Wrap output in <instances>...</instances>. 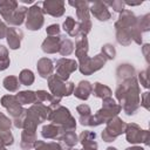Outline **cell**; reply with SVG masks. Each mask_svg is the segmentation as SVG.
<instances>
[{
  "label": "cell",
  "mask_w": 150,
  "mask_h": 150,
  "mask_svg": "<svg viewBox=\"0 0 150 150\" xmlns=\"http://www.w3.org/2000/svg\"><path fill=\"white\" fill-rule=\"evenodd\" d=\"M149 75H148V69L145 70H142L139 74H138V80L142 84V87L144 88H149V80H148Z\"/></svg>",
  "instance_id": "obj_44"
},
{
  "label": "cell",
  "mask_w": 150,
  "mask_h": 150,
  "mask_svg": "<svg viewBox=\"0 0 150 150\" xmlns=\"http://www.w3.org/2000/svg\"><path fill=\"white\" fill-rule=\"evenodd\" d=\"M48 88L54 97L61 100L63 96L71 95L75 89V86L71 81H63L54 74L48 77Z\"/></svg>",
  "instance_id": "obj_7"
},
{
  "label": "cell",
  "mask_w": 150,
  "mask_h": 150,
  "mask_svg": "<svg viewBox=\"0 0 150 150\" xmlns=\"http://www.w3.org/2000/svg\"><path fill=\"white\" fill-rule=\"evenodd\" d=\"M43 14H49L54 18H60L63 15L66 7L64 1L62 0H46L41 2Z\"/></svg>",
  "instance_id": "obj_14"
},
{
  "label": "cell",
  "mask_w": 150,
  "mask_h": 150,
  "mask_svg": "<svg viewBox=\"0 0 150 150\" xmlns=\"http://www.w3.org/2000/svg\"><path fill=\"white\" fill-rule=\"evenodd\" d=\"M7 26H6V23L4 22V21H1L0 20V39H4V38H6V32H7Z\"/></svg>",
  "instance_id": "obj_47"
},
{
  "label": "cell",
  "mask_w": 150,
  "mask_h": 150,
  "mask_svg": "<svg viewBox=\"0 0 150 150\" xmlns=\"http://www.w3.org/2000/svg\"><path fill=\"white\" fill-rule=\"evenodd\" d=\"M0 150H7V149H6V144H5V142H4L2 137H1V135H0Z\"/></svg>",
  "instance_id": "obj_50"
},
{
  "label": "cell",
  "mask_w": 150,
  "mask_h": 150,
  "mask_svg": "<svg viewBox=\"0 0 150 150\" xmlns=\"http://www.w3.org/2000/svg\"><path fill=\"white\" fill-rule=\"evenodd\" d=\"M36 94V101L38 103H60L61 100L60 98H56L54 97L52 94L47 93L46 90H36L35 91Z\"/></svg>",
  "instance_id": "obj_33"
},
{
  "label": "cell",
  "mask_w": 150,
  "mask_h": 150,
  "mask_svg": "<svg viewBox=\"0 0 150 150\" xmlns=\"http://www.w3.org/2000/svg\"><path fill=\"white\" fill-rule=\"evenodd\" d=\"M18 7L19 4L15 0H0V15L5 20V22L9 20V18Z\"/></svg>",
  "instance_id": "obj_22"
},
{
  "label": "cell",
  "mask_w": 150,
  "mask_h": 150,
  "mask_svg": "<svg viewBox=\"0 0 150 150\" xmlns=\"http://www.w3.org/2000/svg\"><path fill=\"white\" fill-rule=\"evenodd\" d=\"M76 111L80 115V123L82 125H88L89 120H90V116H91V109H90V107L88 104H84L83 103V104L77 105Z\"/></svg>",
  "instance_id": "obj_31"
},
{
  "label": "cell",
  "mask_w": 150,
  "mask_h": 150,
  "mask_svg": "<svg viewBox=\"0 0 150 150\" xmlns=\"http://www.w3.org/2000/svg\"><path fill=\"white\" fill-rule=\"evenodd\" d=\"M91 94H94L95 97H98V98L104 100V98H107V97H111L112 91H111V89H110L108 86L102 84V83H100V82H95L94 86H93V91H91Z\"/></svg>",
  "instance_id": "obj_30"
},
{
  "label": "cell",
  "mask_w": 150,
  "mask_h": 150,
  "mask_svg": "<svg viewBox=\"0 0 150 150\" xmlns=\"http://www.w3.org/2000/svg\"><path fill=\"white\" fill-rule=\"evenodd\" d=\"M139 94H141V90H139V86L136 76H132L118 82V86L115 91V96L121 103L120 105L125 112V115L131 116L137 112L141 105Z\"/></svg>",
  "instance_id": "obj_1"
},
{
  "label": "cell",
  "mask_w": 150,
  "mask_h": 150,
  "mask_svg": "<svg viewBox=\"0 0 150 150\" xmlns=\"http://www.w3.org/2000/svg\"><path fill=\"white\" fill-rule=\"evenodd\" d=\"M125 150H144V148L138 146V145H134V146H129V148H127Z\"/></svg>",
  "instance_id": "obj_49"
},
{
  "label": "cell",
  "mask_w": 150,
  "mask_h": 150,
  "mask_svg": "<svg viewBox=\"0 0 150 150\" xmlns=\"http://www.w3.org/2000/svg\"><path fill=\"white\" fill-rule=\"evenodd\" d=\"M47 120L50 121L52 124L57 125L62 131L76 129V121L70 114L69 109L61 105L60 103H50L48 105Z\"/></svg>",
  "instance_id": "obj_3"
},
{
  "label": "cell",
  "mask_w": 150,
  "mask_h": 150,
  "mask_svg": "<svg viewBox=\"0 0 150 150\" xmlns=\"http://www.w3.org/2000/svg\"><path fill=\"white\" fill-rule=\"evenodd\" d=\"M59 141L63 150H71L77 144L79 137L74 130H67L61 132V135L59 136Z\"/></svg>",
  "instance_id": "obj_18"
},
{
  "label": "cell",
  "mask_w": 150,
  "mask_h": 150,
  "mask_svg": "<svg viewBox=\"0 0 150 150\" xmlns=\"http://www.w3.org/2000/svg\"><path fill=\"white\" fill-rule=\"evenodd\" d=\"M61 38H62V35L46 38L43 40L42 45H41V49L46 54H55V53H59V50H60V43H61Z\"/></svg>",
  "instance_id": "obj_20"
},
{
  "label": "cell",
  "mask_w": 150,
  "mask_h": 150,
  "mask_svg": "<svg viewBox=\"0 0 150 150\" xmlns=\"http://www.w3.org/2000/svg\"><path fill=\"white\" fill-rule=\"evenodd\" d=\"M23 117H25V112L21 116H19L18 118H14L13 120V124H14L15 128H18V129H22L23 128Z\"/></svg>",
  "instance_id": "obj_46"
},
{
  "label": "cell",
  "mask_w": 150,
  "mask_h": 150,
  "mask_svg": "<svg viewBox=\"0 0 150 150\" xmlns=\"http://www.w3.org/2000/svg\"><path fill=\"white\" fill-rule=\"evenodd\" d=\"M35 142H36V132H32V131H27V130H23L22 131L20 146L23 150H30V149H33Z\"/></svg>",
  "instance_id": "obj_27"
},
{
  "label": "cell",
  "mask_w": 150,
  "mask_h": 150,
  "mask_svg": "<svg viewBox=\"0 0 150 150\" xmlns=\"http://www.w3.org/2000/svg\"><path fill=\"white\" fill-rule=\"evenodd\" d=\"M149 49H150V45L149 43H145L144 46H143V48H142V50H143V54H144V56H145V60L149 62Z\"/></svg>",
  "instance_id": "obj_48"
},
{
  "label": "cell",
  "mask_w": 150,
  "mask_h": 150,
  "mask_svg": "<svg viewBox=\"0 0 150 150\" xmlns=\"http://www.w3.org/2000/svg\"><path fill=\"white\" fill-rule=\"evenodd\" d=\"M48 117V105L43 103H34L25 111L23 130L36 132V128L40 123L45 122Z\"/></svg>",
  "instance_id": "obj_5"
},
{
  "label": "cell",
  "mask_w": 150,
  "mask_h": 150,
  "mask_svg": "<svg viewBox=\"0 0 150 150\" xmlns=\"http://www.w3.org/2000/svg\"><path fill=\"white\" fill-rule=\"evenodd\" d=\"M2 86L6 90H8L9 93H15L19 90V87H20V82H19V79L16 76H6L2 81Z\"/></svg>",
  "instance_id": "obj_32"
},
{
  "label": "cell",
  "mask_w": 150,
  "mask_h": 150,
  "mask_svg": "<svg viewBox=\"0 0 150 150\" xmlns=\"http://www.w3.org/2000/svg\"><path fill=\"white\" fill-rule=\"evenodd\" d=\"M74 52V42L70 39H67L64 35L61 38V43H60V50L59 53L62 56H68Z\"/></svg>",
  "instance_id": "obj_34"
},
{
  "label": "cell",
  "mask_w": 150,
  "mask_h": 150,
  "mask_svg": "<svg viewBox=\"0 0 150 150\" xmlns=\"http://www.w3.org/2000/svg\"><path fill=\"white\" fill-rule=\"evenodd\" d=\"M88 50H89V43L88 39L84 35L79 36L76 43H75V55L77 57V63L83 62L86 59H88Z\"/></svg>",
  "instance_id": "obj_17"
},
{
  "label": "cell",
  "mask_w": 150,
  "mask_h": 150,
  "mask_svg": "<svg viewBox=\"0 0 150 150\" xmlns=\"http://www.w3.org/2000/svg\"><path fill=\"white\" fill-rule=\"evenodd\" d=\"M63 29L66 30V33L70 36H75L79 38L81 36L80 34V27H79V22L75 21V19L73 16H67L64 22H63Z\"/></svg>",
  "instance_id": "obj_26"
},
{
  "label": "cell",
  "mask_w": 150,
  "mask_h": 150,
  "mask_svg": "<svg viewBox=\"0 0 150 150\" xmlns=\"http://www.w3.org/2000/svg\"><path fill=\"white\" fill-rule=\"evenodd\" d=\"M19 82L20 84H23V86H32L34 83V80H35V76L33 74L32 70L29 69H22L19 74Z\"/></svg>",
  "instance_id": "obj_36"
},
{
  "label": "cell",
  "mask_w": 150,
  "mask_h": 150,
  "mask_svg": "<svg viewBox=\"0 0 150 150\" xmlns=\"http://www.w3.org/2000/svg\"><path fill=\"white\" fill-rule=\"evenodd\" d=\"M23 39V33L21 29L15 27H8L6 32V40L11 49H18L20 48L21 41Z\"/></svg>",
  "instance_id": "obj_16"
},
{
  "label": "cell",
  "mask_w": 150,
  "mask_h": 150,
  "mask_svg": "<svg viewBox=\"0 0 150 150\" xmlns=\"http://www.w3.org/2000/svg\"><path fill=\"white\" fill-rule=\"evenodd\" d=\"M135 73H136V70H135L134 66H131V64H129V63H122V64H120V66L117 67V69H116V77H117V81L121 82V81H123V80H127V79H129V77H132V76H135Z\"/></svg>",
  "instance_id": "obj_25"
},
{
  "label": "cell",
  "mask_w": 150,
  "mask_h": 150,
  "mask_svg": "<svg viewBox=\"0 0 150 150\" xmlns=\"http://www.w3.org/2000/svg\"><path fill=\"white\" fill-rule=\"evenodd\" d=\"M70 6L75 7L76 9V16L79 19V27H80V34L87 36V34L91 30V21L89 15V4L88 1H69Z\"/></svg>",
  "instance_id": "obj_6"
},
{
  "label": "cell",
  "mask_w": 150,
  "mask_h": 150,
  "mask_svg": "<svg viewBox=\"0 0 150 150\" xmlns=\"http://www.w3.org/2000/svg\"><path fill=\"white\" fill-rule=\"evenodd\" d=\"M12 121L2 112H0V130H11Z\"/></svg>",
  "instance_id": "obj_41"
},
{
  "label": "cell",
  "mask_w": 150,
  "mask_h": 150,
  "mask_svg": "<svg viewBox=\"0 0 150 150\" xmlns=\"http://www.w3.org/2000/svg\"><path fill=\"white\" fill-rule=\"evenodd\" d=\"M121 110H122L121 105L118 103H116V101L112 97H107L103 100L102 108L100 110H97L95 115L90 116L88 125L89 127H97L102 123H107L111 118L116 117L121 112Z\"/></svg>",
  "instance_id": "obj_4"
},
{
  "label": "cell",
  "mask_w": 150,
  "mask_h": 150,
  "mask_svg": "<svg viewBox=\"0 0 150 150\" xmlns=\"http://www.w3.org/2000/svg\"><path fill=\"white\" fill-rule=\"evenodd\" d=\"M15 96H16V98H18V101H19V103L21 105L38 103V101H36V94L33 90H22V91H19Z\"/></svg>",
  "instance_id": "obj_29"
},
{
  "label": "cell",
  "mask_w": 150,
  "mask_h": 150,
  "mask_svg": "<svg viewBox=\"0 0 150 150\" xmlns=\"http://www.w3.org/2000/svg\"><path fill=\"white\" fill-rule=\"evenodd\" d=\"M21 2H23V4H33V0H21Z\"/></svg>",
  "instance_id": "obj_51"
},
{
  "label": "cell",
  "mask_w": 150,
  "mask_h": 150,
  "mask_svg": "<svg viewBox=\"0 0 150 150\" xmlns=\"http://www.w3.org/2000/svg\"><path fill=\"white\" fill-rule=\"evenodd\" d=\"M127 142L131 144H137V143H143L145 145L149 144V131L141 129L139 125L136 123H128L125 125L124 130Z\"/></svg>",
  "instance_id": "obj_10"
},
{
  "label": "cell",
  "mask_w": 150,
  "mask_h": 150,
  "mask_svg": "<svg viewBox=\"0 0 150 150\" xmlns=\"http://www.w3.org/2000/svg\"><path fill=\"white\" fill-rule=\"evenodd\" d=\"M55 68H56V73L55 75L57 77H60L63 81H67L70 76L71 73H74L77 68L79 64L75 60L73 59H67V57H61L59 60H56L55 62Z\"/></svg>",
  "instance_id": "obj_12"
},
{
  "label": "cell",
  "mask_w": 150,
  "mask_h": 150,
  "mask_svg": "<svg viewBox=\"0 0 150 150\" xmlns=\"http://www.w3.org/2000/svg\"><path fill=\"white\" fill-rule=\"evenodd\" d=\"M36 69L42 79H48L50 75H53V70H54L53 61L48 57H41L36 63Z\"/></svg>",
  "instance_id": "obj_21"
},
{
  "label": "cell",
  "mask_w": 150,
  "mask_h": 150,
  "mask_svg": "<svg viewBox=\"0 0 150 150\" xmlns=\"http://www.w3.org/2000/svg\"><path fill=\"white\" fill-rule=\"evenodd\" d=\"M0 135H1V137H2V139L5 142V144H6V146L12 145L14 143V137H13L11 130H0Z\"/></svg>",
  "instance_id": "obj_40"
},
{
  "label": "cell",
  "mask_w": 150,
  "mask_h": 150,
  "mask_svg": "<svg viewBox=\"0 0 150 150\" xmlns=\"http://www.w3.org/2000/svg\"><path fill=\"white\" fill-rule=\"evenodd\" d=\"M89 12L100 21H108L111 18V13L103 1H95L89 4Z\"/></svg>",
  "instance_id": "obj_15"
},
{
  "label": "cell",
  "mask_w": 150,
  "mask_h": 150,
  "mask_svg": "<svg viewBox=\"0 0 150 150\" xmlns=\"http://www.w3.org/2000/svg\"><path fill=\"white\" fill-rule=\"evenodd\" d=\"M9 63H11V60L8 56V50L5 46L0 45V71L7 69Z\"/></svg>",
  "instance_id": "obj_37"
},
{
  "label": "cell",
  "mask_w": 150,
  "mask_h": 150,
  "mask_svg": "<svg viewBox=\"0 0 150 150\" xmlns=\"http://www.w3.org/2000/svg\"><path fill=\"white\" fill-rule=\"evenodd\" d=\"M105 150H117V149H116V148H114V146H108Z\"/></svg>",
  "instance_id": "obj_52"
},
{
  "label": "cell",
  "mask_w": 150,
  "mask_h": 150,
  "mask_svg": "<svg viewBox=\"0 0 150 150\" xmlns=\"http://www.w3.org/2000/svg\"><path fill=\"white\" fill-rule=\"evenodd\" d=\"M139 104L141 105H143L146 110H149V91H145V93H143L142 94V96H141V100H139Z\"/></svg>",
  "instance_id": "obj_45"
},
{
  "label": "cell",
  "mask_w": 150,
  "mask_h": 150,
  "mask_svg": "<svg viewBox=\"0 0 150 150\" xmlns=\"http://www.w3.org/2000/svg\"><path fill=\"white\" fill-rule=\"evenodd\" d=\"M27 9H28V8L25 7V6H19V7L14 11V13L12 14V16L9 18V20H8L6 23H8V25L12 26V27H18V26L22 25L23 20L26 19Z\"/></svg>",
  "instance_id": "obj_24"
},
{
  "label": "cell",
  "mask_w": 150,
  "mask_h": 150,
  "mask_svg": "<svg viewBox=\"0 0 150 150\" xmlns=\"http://www.w3.org/2000/svg\"><path fill=\"white\" fill-rule=\"evenodd\" d=\"M101 53L107 57V60H114L116 56V49L111 43H105L102 46Z\"/></svg>",
  "instance_id": "obj_39"
},
{
  "label": "cell",
  "mask_w": 150,
  "mask_h": 150,
  "mask_svg": "<svg viewBox=\"0 0 150 150\" xmlns=\"http://www.w3.org/2000/svg\"><path fill=\"white\" fill-rule=\"evenodd\" d=\"M46 33L48 36H59L60 35V26L57 23H53L46 28Z\"/></svg>",
  "instance_id": "obj_43"
},
{
  "label": "cell",
  "mask_w": 150,
  "mask_h": 150,
  "mask_svg": "<svg viewBox=\"0 0 150 150\" xmlns=\"http://www.w3.org/2000/svg\"><path fill=\"white\" fill-rule=\"evenodd\" d=\"M91 91H93V84L89 81H80L79 84L76 86V88L74 89L73 94L79 100L86 101V100L89 98Z\"/></svg>",
  "instance_id": "obj_23"
},
{
  "label": "cell",
  "mask_w": 150,
  "mask_h": 150,
  "mask_svg": "<svg viewBox=\"0 0 150 150\" xmlns=\"http://www.w3.org/2000/svg\"><path fill=\"white\" fill-rule=\"evenodd\" d=\"M137 27L141 30V33L148 32L150 29V14H144L142 16H138L137 18Z\"/></svg>",
  "instance_id": "obj_38"
},
{
  "label": "cell",
  "mask_w": 150,
  "mask_h": 150,
  "mask_svg": "<svg viewBox=\"0 0 150 150\" xmlns=\"http://www.w3.org/2000/svg\"><path fill=\"white\" fill-rule=\"evenodd\" d=\"M34 149L35 150H63L60 143L45 142V141H40V139H36V142L34 144Z\"/></svg>",
  "instance_id": "obj_35"
},
{
  "label": "cell",
  "mask_w": 150,
  "mask_h": 150,
  "mask_svg": "<svg viewBox=\"0 0 150 150\" xmlns=\"http://www.w3.org/2000/svg\"><path fill=\"white\" fill-rule=\"evenodd\" d=\"M125 125H127V123L122 118H120L118 116L111 118L110 121L107 122V127L101 134L102 139L104 142H108V143L114 142L120 135L124 134Z\"/></svg>",
  "instance_id": "obj_8"
},
{
  "label": "cell",
  "mask_w": 150,
  "mask_h": 150,
  "mask_svg": "<svg viewBox=\"0 0 150 150\" xmlns=\"http://www.w3.org/2000/svg\"><path fill=\"white\" fill-rule=\"evenodd\" d=\"M40 5L41 2L34 4L27 9L25 25H26V28H28L29 30H39L43 26L45 16H43V12Z\"/></svg>",
  "instance_id": "obj_9"
},
{
  "label": "cell",
  "mask_w": 150,
  "mask_h": 150,
  "mask_svg": "<svg viewBox=\"0 0 150 150\" xmlns=\"http://www.w3.org/2000/svg\"><path fill=\"white\" fill-rule=\"evenodd\" d=\"M0 103L5 109H7L8 114L13 117V120L18 118L19 116H21L26 110L19 103V101H18L15 95H5V96H2Z\"/></svg>",
  "instance_id": "obj_13"
},
{
  "label": "cell",
  "mask_w": 150,
  "mask_h": 150,
  "mask_svg": "<svg viewBox=\"0 0 150 150\" xmlns=\"http://www.w3.org/2000/svg\"><path fill=\"white\" fill-rule=\"evenodd\" d=\"M116 40L122 46H129L132 41L137 45L142 43V33L137 27V16L129 9L120 13L118 20L115 22Z\"/></svg>",
  "instance_id": "obj_2"
},
{
  "label": "cell",
  "mask_w": 150,
  "mask_h": 150,
  "mask_svg": "<svg viewBox=\"0 0 150 150\" xmlns=\"http://www.w3.org/2000/svg\"><path fill=\"white\" fill-rule=\"evenodd\" d=\"M61 132H62V130L55 124H46L41 129L42 137L47 138V139H56V138H59Z\"/></svg>",
  "instance_id": "obj_28"
},
{
  "label": "cell",
  "mask_w": 150,
  "mask_h": 150,
  "mask_svg": "<svg viewBox=\"0 0 150 150\" xmlns=\"http://www.w3.org/2000/svg\"><path fill=\"white\" fill-rule=\"evenodd\" d=\"M107 6H110L115 12H122L124 9V1H121V0H114V1H109V2H105Z\"/></svg>",
  "instance_id": "obj_42"
},
{
  "label": "cell",
  "mask_w": 150,
  "mask_h": 150,
  "mask_svg": "<svg viewBox=\"0 0 150 150\" xmlns=\"http://www.w3.org/2000/svg\"><path fill=\"white\" fill-rule=\"evenodd\" d=\"M95 139H96V134L94 131L84 130L79 136V141L84 148L83 150H97L98 145Z\"/></svg>",
  "instance_id": "obj_19"
},
{
  "label": "cell",
  "mask_w": 150,
  "mask_h": 150,
  "mask_svg": "<svg viewBox=\"0 0 150 150\" xmlns=\"http://www.w3.org/2000/svg\"><path fill=\"white\" fill-rule=\"evenodd\" d=\"M107 61H108L107 57L102 53H100V54L95 55L94 57H88L83 62L77 63V64H79V69H80L81 74L91 75L93 73H95V71L100 70L101 68H103Z\"/></svg>",
  "instance_id": "obj_11"
}]
</instances>
